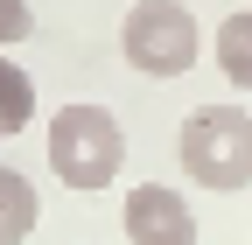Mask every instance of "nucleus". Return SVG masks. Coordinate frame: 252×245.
Listing matches in <instances>:
<instances>
[{
	"instance_id": "nucleus-1",
	"label": "nucleus",
	"mask_w": 252,
	"mask_h": 245,
	"mask_svg": "<svg viewBox=\"0 0 252 245\" xmlns=\"http://www.w3.org/2000/svg\"><path fill=\"white\" fill-rule=\"evenodd\" d=\"M175 154H182V175L196 189H252V112L245 105H196L175 133Z\"/></svg>"
},
{
	"instance_id": "nucleus-2",
	"label": "nucleus",
	"mask_w": 252,
	"mask_h": 245,
	"mask_svg": "<svg viewBox=\"0 0 252 245\" xmlns=\"http://www.w3.org/2000/svg\"><path fill=\"white\" fill-rule=\"evenodd\" d=\"M49 168H56V182H70V189H84V196L112 189L119 168H126L119 119L105 105H63L49 119Z\"/></svg>"
},
{
	"instance_id": "nucleus-3",
	"label": "nucleus",
	"mask_w": 252,
	"mask_h": 245,
	"mask_svg": "<svg viewBox=\"0 0 252 245\" xmlns=\"http://www.w3.org/2000/svg\"><path fill=\"white\" fill-rule=\"evenodd\" d=\"M119 56L133 70H147V77H182L203 56V28H196V14L182 0H140L119 21Z\"/></svg>"
},
{
	"instance_id": "nucleus-4",
	"label": "nucleus",
	"mask_w": 252,
	"mask_h": 245,
	"mask_svg": "<svg viewBox=\"0 0 252 245\" xmlns=\"http://www.w3.org/2000/svg\"><path fill=\"white\" fill-rule=\"evenodd\" d=\"M126 238L133 245H196V217H189L182 189L140 182V189L126 196Z\"/></svg>"
},
{
	"instance_id": "nucleus-5",
	"label": "nucleus",
	"mask_w": 252,
	"mask_h": 245,
	"mask_svg": "<svg viewBox=\"0 0 252 245\" xmlns=\"http://www.w3.org/2000/svg\"><path fill=\"white\" fill-rule=\"evenodd\" d=\"M210 49H217V70L231 77V91H252V7L224 14V28L210 35Z\"/></svg>"
},
{
	"instance_id": "nucleus-6",
	"label": "nucleus",
	"mask_w": 252,
	"mask_h": 245,
	"mask_svg": "<svg viewBox=\"0 0 252 245\" xmlns=\"http://www.w3.org/2000/svg\"><path fill=\"white\" fill-rule=\"evenodd\" d=\"M35 217H42V203H35V189H28V175L0 168V245H28Z\"/></svg>"
},
{
	"instance_id": "nucleus-7",
	"label": "nucleus",
	"mask_w": 252,
	"mask_h": 245,
	"mask_svg": "<svg viewBox=\"0 0 252 245\" xmlns=\"http://www.w3.org/2000/svg\"><path fill=\"white\" fill-rule=\"evenodd\" d=\"M28 119H35V84H28L21 63L0 56V133H21Z\"/></svg>"
},
{
	"instance_id": "nucleus-8",
	"label": "nucleus",
	"mask_w": 252,
	"mask_h": 245,
	"mask_svg": "<svg viewBox=\"0 0 252 245\" xmlns=\"http://www.w3.org/2000/svg\"><path fill=\"white\" fill-rule=\"evenodd\" d=\"M28 28H35V7H28V0H0V49L21 42Z\"/></svg>"
}]
</instances>
